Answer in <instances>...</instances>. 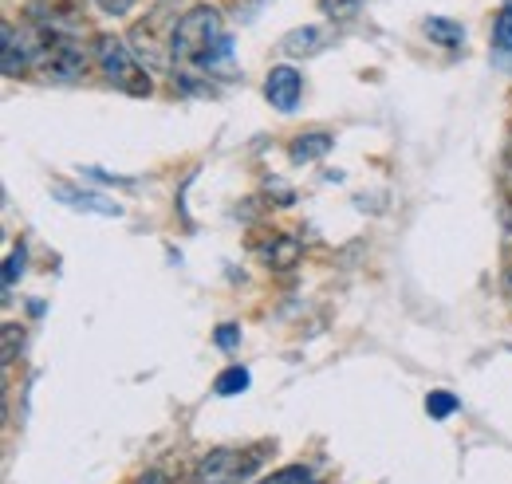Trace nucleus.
Instances as JSON below:
<instances>
[{
  "label": "nucleus",
  "instance_id": "f257e3e1",
  "mask_svg": "<svg viewBox=\"0 0 512 484\" xmlns=\"http://www.w3.org/2000/svg\"><path fill=\"white\" fill-rule=\"evenodd\" d=\"M28 32H32V52H36L32 67L36 71H44L48 79H60V83H71V79L87 75V52H83L75 28L36 20Z\"/></svg>",
  "mask_w": 512,
  "mask_h": 484
},
{
  "label": "nucleus",
  "instance_id": "f03ea898",
  "mask_svg": "<svg viewBox=\"0 0 512 484\" xmlns=\"http://www.w3.org/2000/svg\"><path fill=\"white\" fill-rule=\"evenodd\" d=\"M217 40H225L221 12H217L213 4H197V8H190V12L174 24V32H170V56L178 63L197 67V63L217 48Z\"/></svg>",
  "mask_w": 512,
  "mask_h": 484
},
{
  "label": "nucleus",
  "instance_id": "7ed1b4c3",
  "mask_svg": "<svg viewBox=\"0 0 512 484\" xmlns=\"http://www.w3.org/2000/svg\"><path fill=\"white\" fill-rule=\"evenodd\" d=\"M95 60L103 67V75H107L119 91L134 95V99H146V95L154 91L150 71L138 63V56L130 52L127 40H119V36H99V40H95Z\"/></svg>",
  "mask_w": 512,
  "mask_h": 484
},
{
  "label": "nucleus",
  "instance_id": "20e7f679",
  "mask_svg": "<svg viewBox=\"0 0 512 484\" xmlns=\"http://www.w3.org/2000/svg\"><path fill=\"white\" fill-rule=\"evenodd\" d=\"M264 453L260 449H213L197 461L193 484H241L260 469Z\"/></svg>",
  "mask_w": 512,
  "mask_h": 484
},
{
  "label": "nucleus",
  "instance_id": "39448f33",
  "mask_svg": "<svg viewBox=\"0 0 512 484\" xmlns=\"http://www.w3.org/2000/svg\"><path fill=\"white\" fill-rule=\"evenodd\" d=\"M264 95H268V103H272L276 111L292 115V111L300 107V95H304L300 71H296V67H272L268 79H264Z\"/></svg>",
  "mask_w": 512,
  "mask_h": 484
},
{
  "label": "nucleus",
  "instance_id": "423d86ee",
  "mask_svg": "<svg viewBox=\"0 0 512 484\" xmlns=\"http://www.w3.org/2000/svg\"><path fill=\"white\" fill-rule=\"evenodd\" d=\"M36 63V52H32V32L28 28H12L4 24V75L8 79H20L28 67Z\"/></svg>",
  "mask_w": 512,
  "mask_h": 484
},
{
  "label": "nucleus",
  "instance_id": "0eeeda50",
  "mask_svg": "<svg viewBox=\"0 0 512 484\" xmlns=\"http://www.w3.org/2000/svg\"><path fill=\"white\" fill-rule=\"evenodd\" d=\"M52 193L71 209H87V213H99V217H123V205H115L99 193H87V189H75V185H56Z\"/></svg>",
  "mask_w": 512,
  "mask_h": 484
},
{
  "label": "nucleus",
  "instance_id": "6e6552de",
  "mask_svg": "<svg viewBox=\"0 0 512 484\" xmlns=\"http://www.w3.org/2000/svg\"><path fill=\"white\" fill-rule=\"evenodd\" d=\"M323 44H327V32H323V28H292V32L280 40L284 56H292V60H300V56H320Z\"/></svg>",
  "mask_w": 512,
  "mask_h": 484
},
{
  "label": "nucleus",
  "instance_id": "1a4fd4ad",
  "mask_svg": "<svg viewBox=\"0 0 512 484\" xmlns=\"http://www.w3.org/2000/svg\"><path fill=\"white\" fill-rule=\"evenodd\" d=\"M331 146H335V138H331V134L312 130V134H300V138L288 146V158H292L296 166H304V162H316V158H323Z\"/></svg>",
  "mask_w": 512,
  "mask_h": 484
},
{
  "label": "nucleus",
  "instance_id": "9d476101",
  "mask_svg": "<svg viewBox=\"0 0 512 484\" xmlns=\"http://www.w3.org/2000/svg\"><path fill=\"white\" fill-rule=\"evenodd\" d=\"M83 0H36V20L44 24H64V28H75V16H79Z\"/></svg>",
  "mask_w": 512,
  "mask_h": 484
},
{
  "label": "nucleus",
  "instance_id": "9b49d317",
  "mask_svg": "<svg viewBox=\"0 0 512 484\" xmlns=\"http://www.w3.org/2000/svg\"><path fill=\"white\" fill-rule=\"evenodd\" d=\"M422 28H426V36H430L434 44H442V48H461V44H465V28H461L457 20H446V16H430Z\"/></svg>",
  "mask_w": 512,
  "mask_h": 484
},
{
  "label": "nucleus",
  "instance_id": "f8f14e48",
  "mask_svg": "<svg viewBox=\"0 0 512 484\" xmlns=\"http://www.w3.org/2000/svg\"><path fill=\"white\" fill-rule=\"evenodd\" d=\"M264 260H268V268H292L300 260V241L296 237H272L264 248Z\"/></svg>",
  "mask_w": 512,
  "mask_h": 484
},
{
  "label": "nucleus",
  "instance_id": "ddd939ff",
  "mask_svg": "<svg viewBox=\"0 0 512 484\" xmlns=\"http://www.w3.org/2000/svg\"><path fill=\"white\" fill-rule=\"evenodd\" d=\"M213 390H217L221 398H233V394H241V390H249V370H245V366H225V370L217 374V382H213Z\"/></svg>",
  "mask_w": 512,
  "mask_h": 484
},
{
  "label": "nucleus",
  "instance_id": "4468645a",
  "mask_svg": "<svg viewBox=\"0 0 512 484\" xmlns=\"http://www.w3.org/2000/svg\"><path fill=\"white\" fill-rule=\"evenodd\" d=\"M457 398L449 394V390H430V398H426V414L430 418H438V422H446V418H453L457 414Z\"/></svg>",
  "mask_w": 512,
  "mask_h": 484
},
{
  "label": "nucleus",
  "instance_id": "2eb2a0df",
  "mask_svg": "<svg viewBox=\"0 0 512 484\" xmlns=\"http://www.w3.org/2000/svg\"><path fill=\"white\" fill-rule=\"evenodd\" d=\"M493 44H497V52L512 56V4H505V8H501V16H497V28H493Z\"/></svg>",
  "mask_w": 512,
  "mask_h": 484
},
{
  "label": "nucleus",
  "instance_id": "dca6fc26",
  "mask_svg": "<svg viewBox=\"0 0 512 484\" xmlns=\"http://www.w3.org/2000/svg\"><path fill=\"white\" fill-rule=\"evenodd\" d=\"M4 366L16 363V355H20V347H24V331H20V323H4Z\"/></svg>",
  "mask_w": 512,
  "mask_h": 484
},
{
  "label": "nucleus",
  "instance_id": "f3484780",
  "mask_svg": "<svg viewBox=\"0 0 512 484\" xmlns=\"http://www.w3.org/2000/svg\"><path fill=\"white\" fill-rule=\"evenodd\" d=\"M260 484H312V473L304 465H288V469H276L272 477H264Z\"/></svg>",
  "mask_w": 512,
  "mask_h": 484
},
{
  "label": "nucleus",
  "instance_id": "a211bd4d",
  "mask_svg": "<svg viewBox=\"0 0 512 484\" xmlns=\"http://www.w3.org/2000/svg\"><path fill=\"white\" fill-rule=\"evenodd\" d=\"M20 276H24V244H16V248L8 252V264H4V288L12 292Z\"/></svg>",
  "mask_w": 512,
  "mask_h": 484
},
{
  "label": "nucleus",
  "instance_id": "6ab92c4d",
  "mask_svg": "<svg viewBox=\"0 0 512 484\" xmlns=\"http://www.w3.org/2000/svg\"><path fill=\"white\" fill-rule=\"evenodd\" d=\"M213 339H217V347H221V351H233V347L241 343V327L225 323V327H217V335H213Z\"/></svg>",
  "mask_w": 512,
  "mask_h": 484
},
{
  "label": "nucleus",
  "instance_id": "aec40b11",
  "mask_svg": "<svg viewBox=\"0 0 512 484\" xmlns=\"http://www.w3.org/2000/svg\"><path fill=\"white\" fill-rule=\"evenodd\" d=\"M320 4L327 16H351L359 8V0H320Z\"/></svg>",
  "mask_w": 512,
  "mask_h": 484
},
{
  "label": "nucleus",
  "instance_id": "412c9836",
  "mask_svg": "<svg viewBox=\"0 0 512 484\" xmlns=\"http://www.w3.org/2000/svg\"><path fill=\"white\" fill-rule=\"evenodd\" d=\"M95 4H99L107 16H127L130 8H134V0H95Z\"/></svg>",
  "mask_w": 512,
  "mask_h": 484
},
{
  "label": "nucleus",
  "instance_id": "4be33fe9",
  "mask_svg": "<svg viewBox=\"0 0 512 484\" xmlns=\"http://www.w3.org/2000/svg\"><path fill=\"white\" fill-rule=\"evenodd\" d=\"M138 484H166V477H162L158 469H150V473H142V477H138Z\"/></svg>",
  "mask_w": 512,
  "mask_h": 484
},
{
  "label": "nucleus",
  "instance_id": "5701e85b",
  "mask_svg": "<svg viewBox=\"0 0 512 484\" xmlns=\"http://www.w3.org/2000/svg\"><path fill=\"white\" fill-rule=\"evenodd\" d=\"M505 296H509V300H512V268H509V272H505Z\"/></svg>",
  "mask_w": 512,
  "mask_h": 484
}]
</instances>
